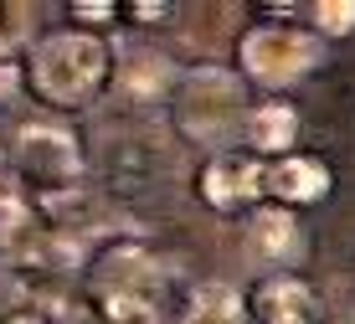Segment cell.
Here are the masks:
<instances>
[{"label": "cell", "instance_id": "2e32d148", "mask_svg": "<svg viewBox=\"0 0 355 324\" xmlns=\"http://www.w3.org/2000/svg\"><path fill=\"white\" fill-rule=\"evenodd\" d=\"M314 16V36H350L355 31V0H320V6L309 10Z\"/></svg>", "mask_w": 355, "mask_h": 324}, {"label": "cell", "instance_id": "4fadbf2b", "mask_svg": "<svg viewBox=\"0 0 355 324\" xmlns=\"http://www.w3.org/2000/svg\"><path fill=\"white\" fill-rule=\"evenodd\" d=\"M175 324H242V298L227 283H196V289L180 298Z\"/></svg>", "mask_w": 355, "mask_h": 324}, {"label": "cell", "instance_id": "ffe728a7", "mask_svg": "<svg viewBox=\"0 0 355 324\" xmlns=\"http://www.w3.org/2000/svg\"><path fill=\"white\" fill-rule=\"evenodd\" d=\"M134 16L139 21H160V16H170V6H134Z\"/></svg>", "mask_w": 355, "mask_h": 324}, {"label": "cell", "instance_id": "277c9868", "mask_svg": "<svg viewBox=\"0 0 355 324\" xmlns=\"http://www.w3.org/2000/svg\"><path fill=\"white\" fill-rule=\"evenodd\" d=\"M237 62L263 88H288L320 67V36L304 26H252L237 42Z\"/></svg>", "mask_w": 355, "mask_h": 324}, {"label": "cell", "instance_id": "ba28073f", "mask_svg": "<svg viewBox=\"0 0 355 324\" xmlns=\"http://www.w3.org/2000/svg\"><path fill=\"white\" fill-rule=\"evenodd\" d=\"M329 185H335L329 165H320L309 155H278L263 165V196H273V206H284V211L324 201Z\"/></svg>", "mask_w": 355, "mask_h": 324}, {"label": "cell", "instance_id": "7c38bea8", "mask_svg": "<svg viewBox=\"0 0 355 324\" xmlns=\"http://www.w3.org/2000/svg\"><path fill=\"white\" fill-rule=\"evenodd\" d=\"M242 134H248V155L258 160V155H284V149H293V139H299V114H293L288 103H258V108H248V119H242Z\"/></svg>", "mask_w": 355, "mask_h": 324}, {"label": "cell", "instance_id": "9c48e42d", "mask_svg": "<svg viewBox=\"0 0 355 324\" xmlns=\"http://www.w3.org/2000/svg\"><path fill=\"white\" fill-rule=\"evenodd\" d=\"M242 314H252V324H314L320 298H314L309 283L278 273V278H263L258 289H252V298L242 304Z\"/></svg>", "mask_w": 355, "mask_h": 324}, {"label": "cell", "instance_id": "5b68a950", "mask_svg": "<svg viewBox=\"0 0 355 324\" xmlns=\"http://www.w3.org/2000/svg\"><path fill=\"white\" fill-rule=\"evenodd\" d=\"M160 283L165 273L155 263V253L134 237L103 242L88 257V293H134V298H155L160 304Z\"/></svg>", "mask_w": 355, "mask_h": 324}, {"label": "cell", "instance_id": "7a4b0ae2", "mask_svg": "<svg viewBox=\"0 0 355 324\" xmlns=\"http://www.w3.org/2000/svg\"><path fill=\"white\" fill-rule=\"evenodd\" d=\"M242 119H248V93L227 67H191L170 88V129L196 149H227Z\"/></svg>", "mask_w": 355, "mask_h": 324}, {"label": "cell", "instance_id": "6da1fadb", "mask_svg": "<svg viewBox=\"0 0 355 324\" xmlns=\"http://www.w3.org/2000/svg\"><path fill=\"white\" fill-rule=\"evenodd\" d=\"M114 78V46L93 31H57L31 52V88L57 108H88Z\"/></svg>", "mask_w": 355, "mask_h": 324}, {"label": "cell", "instance_id": "9a60e30c", "mask_svg": "<svg viewBox=\"0 0 355 324\" xmlns=\"http://www.w3.org/2000/svg\"><path fill=\"white\" fill-rule=\"evenodd\" d=\"M31 21H36V10L26 0H0V62H10L31 42Z\"/></svg>", "mask_w": 355, "mask_h": 324}, {"label": "cell", "instance_id": "52a82bcc", "mask_svg": "<svg viewBox=\"0 0 355 324\" xmlns=\"http://www.w3.org/2000/svg\"><path fill=\"white\" fill-rule=\"evenodd\" d=\"M165 170H170V155L160 149L155 134H119V139H108L103 176H108V191H114V196L150 191L155 176H165Z\"/></svg>", "mask_w": 355, "mask_h": 324}, {"label": "cell", "instance_id": "5bb4252c", "mask_svg": "<svg viewBox=\"0 0 355 324\" xmlns=\"http://www.w3.org/2000/svg\"><path fill=\"white\" fill-rule=\"evenodd\" d=\"M98 324H160V304L134 293H88Z\"/></svg>", "mask_w": 355, "mask_h": 324}, {"label": "cell", "instance_id": "ac0fdd59", "mask_svg": "<svg viewBox=\"0 0 355 324\" xmlns=\"http://www.w3.org/2000/svg\"><path fill=\"white\" fill-rule=\"evenodd\" d=\"M0 324H57V319L46 314V309H36V304H31V309H16V314H6Z\"/></svg>", "mask_w": 355, "mask_h": 324}, {"label": "cell", "instance_id": "3957f363", "mask_svg": "<svg viewBox=\"0 0 355 324\" xmlns=\"http://www.w3.org/2000/svg\"><path fill=\"white\" fill-rule=\"evenodd\" d=\"M10 180H16V196L26 206L57 201V196L83 185V144L72 139L62 123H26L16 134Z\"/></svg>", "mask_w": 355, "mask_h": 324}, {"label": "cell", "instance_id": "8992f818", "mask_svg": "<svg viewBox=\"0 0 355 324\" xmlns=\"http://www.w3.org/2000/svg\"><path fill=\"white\" fill-rule=\"evenodd\" d=\"M196 196L222 216H237L263 196V160H252L248 149H216L196 176Z\"/></svg>", "mask_w": 355, "mask_h": 324}, {"label": "cell", "instance_id": "30bf717a", "mask_svg": "<svg viewBox=\"0 0 355 324\" xmlns=\"http://www.w3.org/2000/svg\"><path fill=\"white\" fill-rule=\"evenodd\" d=\"M108 83H119L134 103H155V98H165L175 88V62L165 52H155V46H139V52L114 57V78Z\"/></svg>", "mask_w": 355, "mask_h": 324}, {"label": "cell", "instance_id": "e0dca14e", "mask_svg": "<svg viewBox=\"0 0 355 324\" xmlns=\"http://www.w3.org/2000/svg\"><path fill=\"white\" fill-rule=\"evenodd\" d=\"M72 16H78V21H114L119 6H103V0H78V6H72Z\"/></svg>", "mask_w": 355, "mask_h": 324}, {"label": "cell", "instance_id": "8fae6325", "mask_svg": "<svg viewBox=\"0 0 355 324\" xmlns=\"http://www.w3.org/2000/svg\"><path fill=\"white\" fill-rule=\"evenodd\" d=\"M248 242H252V253H258L263 263H273V268L299 263V253H304V237H299V221H293V211L273 206V201L252 211V221H248Z\"/></svg>", "mask_w": 355, "mask_h": 324}, {"label": "cell", "instance_id": "d6986e66", "mask_svg": "<svg viewBox=\"0 0 355 324\" xmlns=\"http://www.w3.org/2000/svg\"><path fill=\"white\" fill-rule=\"evenodd\" d=\"M16 83H21L16 62H0V103H10V93H16Z\"/></svg>", "mask_w": 355, "mask_h": 324}]
</instances>
